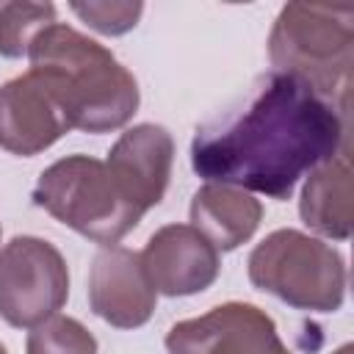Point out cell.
Returning a JSON list of instances; mask_svg holds the SVG:
<instances>
[{
    "instance_id": "7",
    "label": "cell",
    "mask_w": 354,
    "mask_h": 354,
    "mask_svg": "<svg viewBox=\"0 0 354 354\" xmlns=\"http://www.w3.org/2000/svg\"><path fill=\"white\" fill-rule=\"evenodd\" d=\"M169 354H293L274 318L249 301H224L205 315L171 324Z\"/></svg>"
},
{
    "instance_id": "16",
    "label": "cell",
    "mask_w": 354,
    "mask_h": 354,
    "mask_svg": "<svg viewBox=\"0 0 354 354\" xmlns=\"http://www.w3.org/2000/svg\"><path fill=\"white\" fill-rule=\"evenodd\" d=\"M69 8L102 36H122L133 30L144 14V3H69Z\"/></svg>"
},
{
    "instance_id": "14",
    "label": "cell",
    "mask_w": 354,
    "mask_h": 354,
    "mask_svg": "<svg viewBox=\"0 0 354 354\" xmlns=\"http://www.w3.org/2000/svg\"><path fill=\"white\" fill-rule=\"evenodd\" d=\"M55 22L53 3H0V55H28L33 39Z\"/></svg>"
},
{
    "instance_id": "11",
    "label": "cell",
    "mask_w": 354,
    "mask_h": 354,
    "mask_svg": "<svg viewBox=\"0 0 354 354\" xmlns=\"http://www.w3.org/2000/svg\"><path fill=\"white\" fill-rule=\"evenodd\" d=\"M66 133V116L36 75L25 72L0 86V147L6 152L33 158Z\"/></svg>"
},
{
    "instance_id": "3",
    "label": "cell",
    "mask_w": 354,
    "mask_h": 354,
    "mask_svg": "<svg viewBox=\"0 0 354 354\" xmlns=\"http://www.w3.org/2000/svg\"><path fill=\"white\" fill-rule=\"evenodd\" d=\"M274 72L290 75L348 116L354 66V8L288 3L268 33Z\"/></svg>"
},
{
    "instance_id": "6",
    "label": "cell",
    "mask_w": 354,
    "mask_h": 354,
    "mask_svg": "<svg viewBox=\"0 0 354 354\" xmlns=\"http://www.w3.org/2000/svg\"><path fill=\"white\" fill-rule=\"evenodd\" d=\"M69 299L64 254L44 238L14 235L0 249V318L17 329H33L58 315Z\"/></svg>"
},
{
    "instance_id": "18",
    "label": "cell",
    "mask_w": 354,
    "mask_h": 354,
    "mask_svg": "<svg viewBox=\"0 0 354 354\" xmlns=\"http://www.w3.org/2000/svg\"><path fill=\"white\" fill-rule=\"evenodd\" d=\"M0 354H8V351H6V346H3V343H0Z\"/></svg>"
},
{
    "instance_id": "10",
    "label": "cell",
    "mask_w": 354,
    "mask_h": 354,
    "mask_svg": "<svg viewBox=\"0 0 354 354\" xmlns=\"http://www.w3.org/2000/svg\"><path fill=\"white\" fill-rule=\"evenodd\" d=\"M108 169L124 196L147 213L149 207L160 205L169 177H171V163H174V141L171 133L163 124H133L124 130L116 144L108 152Z\"/></svg>"
},
{
    "instance_id": "9",
    "label": "cell",
    "mask_w": 354,
    "mask_h": 354,
    "mask_svg": "<svg viewBox=\"0 0 354 354\" xmlns=\"http://www.w3.org/2000/svg\"><path fill=\"white\" fill-rule=\"evenodd\" d=\"M141 263L155 290L171 299L207 290L221 271L216 246L191 224L155 230L141 252Z\"/></svg>"
},
{
    "instance_id": "4",
    "label": "cell",
    "mask_w": 354,
    "mask_h": 354,
    "mask_svg": "<svg viewBox=\"0 0 354 354\" xmlns=\"http://www.w3.org/2000/svg\"><path fill=\"white\" fill-rule=\"evenodd\" d=\"M30 199L55 221L102 246H116L144 216L124 196L108 163L91 155H66L50 163Z\"/></svg>"
},
{
    "instance_id": "1",
    "label": "cell",
    "mask_w": 354,
    "mask_h": 354,
    "mask_svg": "<svg viewBox=\"0 0 354 354\" xmlns=\"http://www.w3.org/2000/svg\"><path fill=\"white\" fill-rule=\"evenodd\" d=\"M346 116L301 80L260 75L243 100L202 122L191 141V169L271 199H290L296 183L346 147Z\"/></svg>"
},
{
    "instance_id": "13",
    "label": "cell",
    "mask_w": 354,
    "mask_h": 354,
    "mask_svg": "<svg viewBox=\"0 0 354 354\" xmlns=\"http://www.w3.org/2000/svg\"><path fill=\"white\" fill-rule=\"evenodd\" d=\"M299 216L301 221L332 241H348L351 235V158L348 144L318 163L299 199Z\"/></svg>"
},
{
    "instance_id": "12",
    "label": "cell",
    "mask_w": 354,
    "mask_h": 354,
    "mask_svg": "<svg viewBox=\"0 0 354 354\" xmlns=\"http://www.w3.org/2000/svg\"><path fill=\"white\" fill-rule=\"evenodd\" d=\"M260 221V199L235 185L205 183L191 199V227L199 230L216 252H232L246 243L257 232Z\"/></svg>"
},
{
    "instance_id": "17",
    "label": "cell",
    "mask_w": 354,
    "mask_h": 354,
    "mask_svg": "<svg viewBox=\"0 0 354 354\" xmlns=\"http://www.w3.org/2000/svg\"><path fill=\"white\" fill-rule=\"evenodd\" d=\"M351 351H354V346H351V343H343V346H340L337 351H332V354H351Z\"/></svg>"
},
{
    "instance_id": "2",
    "label": "cell",
    "mask_w": 354,
    "mask_h": 354,
    "mask_svg": "<svg viewBox=\"0 0 354 354\" xmlns=\"http://www.w3.org/2000/svg\"><path fill=\"white\" fill-rule=\"evenodd\" d=\"M30 75L50 91L69 130L111 133L138 111V83L116 55L97 39L55 22L44 28L30 50Z\"/></svg>"
},
{
    "instance_id": "5",
    "label": "cell",
    "mask_w": 354,
    "mask_h": 354,
    "mask_svg": "<svg viewBox=\"0 0 354 354\" xmlns=\"http://www.w3.org/2000/svg\"><path fill=\"white\" fill-rule=\"evenodd\" d=\"M249 282L307 313H337L346 299V260L315 235L274 230L249 254Z\"/></svg>"
},
{
    "instance_id": "15",
    "label": "cell",
    "mask_w": 354,
    "mask_h": 354,
    "mask_svg": "<svg viewBox=\"0 0 354 354\" xmlns=\"http://www.w3.org/2000/svg\"><path fill=\"white\" fill-rule=\"evenodd\" d=\"M25 354H97V340L77 318L53 315L28 332Z\"/></svg>"
},
{
    "instance_id": "8",
    "label": "cell",
    "mask_w": 354,
    "mask_h": 354,
    "mask_svg": "<svg viewBox=\"0 0 354 354\" xmlns=\"http://www.w3.org/2000/svg\"><path fill=\"white\" fill-rule=\"evenodd\" d=\"M158 304L141 254L127 246H102L88 271V307L116 329L144 326Z\"/></svg>"
}]
</instances>
